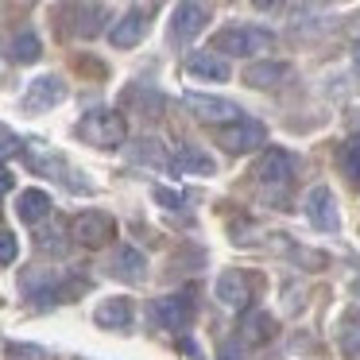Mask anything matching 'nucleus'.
Returning <instances> with one entry per match:
<instances>
[{"instance_id": "2", "label": "nucleus", "mask_w": 360, "mask_h": 360, "mask_svg": "<svg viewBox=\"0 0 360 360\" xmlns=\"http://www.w3.org/2000/svg\"><path fill=\"white\" fill-rule=\"evenodd\" d=\"M78 140L97 151H117L128 140V120L117 109H89L78 120Z\"/></svg>"}, {"instance_id": "18", "label": "nucleus", "mask_w": 360, "mask_h": 360, "mask_svg": "<svg viewBox=\"0 0 360 360\" xmlns=\"http://www.w3.org/2000/svg\"><path fill=\"white\" fill-rule=\"evenodd\" d=\"M186 74L194 82H229L233 78V66L221 55H213V51H198V55L186 58Z\"/></svg>"}, {"instance_id": "23", "label": "nucleus", "mask_w": 360, "mask_h": 360, "mask_svg": "<svg viewBox=\"0 0 360 360\" xmlns=\"http://www.w3.org/2000/svg\"><path fill=\"white\" fill-rule=\"evenodd\" d=\"M39 55H43V43H39V35H35V32H20V35H12V39H8V58H12V63L32 66V63H39Z\"/></svg>"}, {"instance_id": "22", "label": "nucleus", "mask_w": 360, "mask_h": 360, "mask_svg": "<svg viewBox=\"0 0 360 360\" xmlns=\"http://www.w3.org/2000/svg\"><path fill=\"white\" fill-rule=\"evenodd\" d=\"M290 78V66L287 63H252L244 70V82L256 89H267V86H279V82Z\"/></svg>"}, {"instance_id": "7", "label": "nucleus", "mask_w": 360, "mask_h": 360, "mask_svg": "<svg viewBox=\"0 0 360 360\" xmlns=\"http://www.w3.org/2000/svg\"><path fill=\"white\" fill-rule=\"evenodd\" d=\"M151 321H155L159 329H167V333H182V329H190V321H194V298H190L186 290L155 298V302H151Z\"/></svg>"}, {"instance_id": "3", "label": "nucleus", "mask_w": 360, "mask_h": 360, "mask_svg": "<svg viewBox=\"0 0 360 360\" xmlns=\"http://www.w3.org/2000/svg\"><path fill=\"white\" fill-rule=\"evenodd\" d=\"M24 155H27V163L35 167L39 174H47V179H55V182H63L66 190H74V194H89V182L86 179H78V171H74L70 163H66L58 151H51L43 140H32V143H24Z\"/></svg>"}, {"instance_id": "27", "label": "nucleus", "mask_w": 360, "mask_h": 360, "mask_svg": "<svg viewBox=\"0 0 360 360\" xmlns=\"http://www.w3.org/2000/svg\"><path fill=\"white\" fill-rule=\"evenodd\" d=\"M4 352H8V360H47L39 345H8Z\"/></svg>"}, {"instance_id": "6", "label": "nucleus", "mask_w": 360, "mask_h": 360, "mask_svg": "<svg viewBox=\"0 0 360 360\" xmlns=\"http://www.w3.org/2000/svg\"><path fill=\"white\" fill-rule=\"evenodd\" d=\"M70 233L82 248H105V244H112V236H117V221L105 210H86L70 221Z\"/></svg>"}, {"instance_id": "9", "label": "nucleus", "mask_w": 360, "mask_h": 360, "mask_svg": "<svg viewBox=\"0 0 360 360\" xmlns=\"http://www.w3.org/2000/svg\"><path fill=\"white\" fill-rule=\"evenodd\" d=\"M63 101H66V82L58 78V74H39V78H32L24 89V97H20L24 112H51Z\"/></svg>"}, {"instance_id": "10", "label": "nucleus", "mask_w": 360, "mask_h": 360, "mask_svg": "<svg viewBox=\"0 0 360 360\" xmlns=\"http://www.w3.org/2000/svg\"><path fill=\"white\" fill-rule=\"evenodd\" d=\"M295 174H298V155H290V151H283V148H267L256 163V179L271 190L290 186Z\"/></svg>"}, {"instance_id": "21", "label": "nucleus", "mask_w": 360, "mask_h": 360, "mask_svg": "<svg viewBox=\"0 0 360 360\" xmlns=\"http://www.w3.org/2000/svg\"><path fill=\"white\" fill-rule=\"evenodd\" d=\"M275 337V321L267 318L264 310H244V321H240V341L244 345H264Z\"/></svg>"}, {"instance_id": "31", "label": "nucleus", "mask_w": 360, "mask_h": 360, "mask_svg": "<svg viewBox=\"0 0 360 360\" xmlns=\"http://www.w3.org/2000/svg\"><path fill=\"white\" fill-rule=\"evenodd\" d=\"M352 66H356V74H360V43L352 47Z\"/></svg>"}, {"instance_id": "13", "label": "nucleus", "mask_w": 360, "mask_h": 360, "mask_svg": "<svg viewBox=\"0 0 360 360\" xmlns=\"http://www.w3.org/2000/svg\"><path fill=\"white\" fill-rule=\"evenodd\" d=\"M94 321H97L101 329H112V333H128V329H132V321H136L132 298H124V295L101 298V306L94 310Z\"/></svg>"}, {"instance_id": "5", "label": "nucleus", "mask_w": 360, "mask_h": 360, "mask_svg": "<svg viewBox=\"0 0 360 360\" xmlns=\"http://www.w3.org/2000/svg\"><path fill=\"white\" fill-rule=\"evenodd\" d=\"M217 143L229 155H248V151H256L267 143V124H259V120H252V117H240V120H233V124L217 128Z\"/></svg>"}, {"instance_id": "11", "label": "nucleus", "mask_w": 360, "mask_h": 360, "mask_svg": "<svg viewBox=\"0 0 360 360\" xmlns=\"http://www.w3.org/2000/svg\"><path fill=\"white\" fill-rule=\"evenodd\" d=\"M306 217H310V225L321 229V233H337V229H341V213H337L333 190L314 186L310 194H306Z\"/></svg>"}, {"instance_id": "26", "label": "nucleus", "mask_w": 360, "mask_h": 360, "mask_svg": "<svg viewBox=\"0 0 360 360\" xmlns=\"http://www.w3.org/2000/svg\"><path fill=\"white\" fill-rule=\"evenodd\" d=\"M16 256H20V240L12 233H0V267L16 264Z\"/></svg>"}, {"instance_id": "25", "label": "nucleus", "mask_w": 360, "mask_h": 360, "mask_svg": "<svg viewBox=\"0 0 360 360\" xmlns=\"http://www.w3.org/2000/svg\"><path fill=\"white\" fill-rule=\"evenodd\" d=\"M16 151H24V140H20V136L12 132L8 124H0V159L16 155Z\"/></svg>"}, {"instance_id": "4", "label": "nucleus", "mask_w": 360, "mask_h": 360, "mask_svg": "<svg viewBox=\"0 0 360 360\" xmlns=\"http://www.w3.org/2000/svg\"><path fill=\"white\" fill-rule=\"evenodd\" d=\"M275 47V35L267 27H225V32L213 35V55H236V58H252L264 55V51Z\"/></svg>"}, {"instance_id": "8", "label": "nucleus", "mask_w": 360, "mask_h": 360, "mask_svg": "<svg viewBox=\"0 0 360 360\" xmlns=\"http://www.w3.org/2000/svg\"><path fill=\"white\" fill-rule=\"evenodd\" d=\"M151 16H155V4H136V8H128L124 16L112 24L109 43L117 51H128V47H136V43H143V35L151 32Z\"/></svg>"}, {"instance_id": "19", "label": "nucleus", "mask_w": 360, "mask_h": 360, "mask_svg": "<svg viewBox=\"0 0 360 360\" xmlns=\"http://www.w3.org/2000/svg\"><path fill=\"white\" fill-rule=\"evenodd\" d=\"M51 194L47 190H39V186H27V190H20V198H16V217L20 221H27V225H39L43 217H51Z\"/></svg>"}, {"instance_id": "17", "label": "nucleus", "mask_w": 360, "mask_h": 360, "mask_svg": "<svg viewBox=\"0 0 360 360\" xmlns=\"http://www.w3.org/2000/svg\"><path fill=\"white\" fill-rule=\"evenodd\" d=\"M217 298L229 306V310H240V314H244V310L252 306L248 275L236 271V267H233V271H221V275H217Z\"/></svg>"}, {"instance_id": "16", "label": "nucleus", "mask_w": 360, "mask_h": 360, "mask_svg": "<svg viewBox=\"0 0 360 360\" xmlns=\"http://www.w3.org/2000/svg\"><path fill=\"white\" fill-rule=\"evenodd\" d=\"M186 105L198 112L202 120H210V124H221V120H240V105L225 101V97H213V94H186Z\"/></svg>"}, {"instance_id": "29", "label": "nucleus", "mask_w": 360, "mask_h": 360, "mask_svg": "<svg viewBox=\"0 0 360 360\" xmlns=\"http://www.w3.org/2000/svg\"><path fill=\"white\" fill-rule=\"evenodd\" d=\"M155 202H163L167 210H179V205H182V194H179V190H167V186H155Z\"/></svg>"}, {"instance_id": "15", "label": "nucleus", "mask_w": 360, "mask_h": 360, "mask_svg": "<svg viewBox=\"0 0 360 360\" xmlns=\"http://www.w3.org/2000/svg\"><path fill=\"white\" fill-rule=\"evenodd\" d=\"M109 275H117L124 283H140L148 275V256L140 248H132V244H117L109 256Z\"/></svg>"}, {"instance_id": "12", "label": "nucleus", "mask_w": 360, "mask_h": 360, "mask_svg": "<svg viewBox=\"0 0 360 360\" xmlns=\"http://www.w3.org/2000/svg\"><path fill=\"white\" fill-rule=\"evenodd\" d=\"M167 163H171L179 174H202V179L217 174V159H213L205 148H198V143H179V148L167 155Z\"/></svg>"}, {"instance_id": "1", "label": "nucleus", "mask_w": 360, "mask_h": 360, "mask_svg": "<svg viewBox=\"0 0 360 360\" xmlns=\"http://www.w3.org/2000/svg\"><path fill=\"white\" fill-rule=\"evenodd\" d=\"M20 290H24L32 302H74L82 290H89V279L86 275H66V271H55V267H27L20 275Z\"/></svg>"}, {"instance_id": "20", "label": "nucleus", "mask_w": 360, "mask_h": 360, "mask_svg": "<svg viewBox=\"0 0 360 360\" xmlns=\"http://www.w3.org/2000/svg\"><path fill=\"white\" fill-rule=\"evenodd\" d=\"M70 16H78V20L70 24V32L82 35V39H94V35L101 32V24H105V16H109V8H105V4H74Z\"/></svg>"}, {"instance_id": "24", "label": "nucleus", "mask_w": 360, "mask_h": 360, "mask_svg": "<svg viewBox=\"0 0 360 360\" xmlns=\"http://www.w3.org/2000/svg\"><path fill=\"white\" fill-rule=\"evenodd\" d=\"M337 167H341V174L352 186H360V132L349 136V140L337 148Z\"/></svg>"}, {"instance_id": "14", "label": "nucleus", "mask_w": 360, "mask_h": 360, "mask_svg": "<svg viewBox=\"0 0 360 360\" xmlns=\"http://www.w3.org/2000/svg\"><path fill=\"white\" fill-rule=\"evenodd\" d=\"M205 24H210V8H205V4H179L174 16H171V39L190 43L194 35L205 32Z\"/></svg>"}, {"instance_id": "28", "label": "nucleus", "mask_w": 360, "mask_h": 360, "mask_svg": "<svg viewBox=\"0 0 360 360\" xmlns=\"http://www.w3.org/2000/svg\"><path fill=\"white\" fill-rule=\"evenodd\" d=\"M136 159H140V163H143V159H148V163H167V159L159 155V143L155 140H143V148L136 151Z\"/></svg>"}, {"instance_id": "30", "label": "nucleus", "mask_w": 360, "mask_h": 360, "mask_svg": "<svg viewBox=\"0 0 360 360\" xmlns=\"http://www.w3.org/2000/svg\"><path fill=\"white\" fill-rule=\"evenodd\" d=\"M0 190H12V171H4V167H0Z\"/></svg>"}]
</instances>
